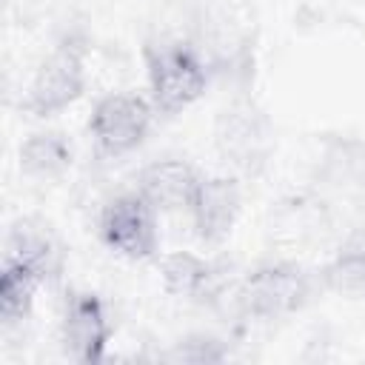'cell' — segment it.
<instances>
[{
    "instance_id": "obj_1",
    "label": "cell",
    "mask_w": 365,
    "mask_h": 365,
    "mask_svg": "<svg viewBox=\"0 0 365 365\" xmlns=\"http://www.w3.org/2000/svg\"><path fill=\"white\" fill-rule=\"evenodd\" d=\"M148 91L154 111L180 114L197 103L208 86L205 63L180 43H163L145 51Z\"/></svg>"
},
{
    "instance_id": "obj_2",
    "label": "cell",
    "mask_w": 365,
    "mask_h": 365,
    "mask_svg": "<svg viewBox=\"0 0 365 365\" xmlns=\"http://www.w3.org/2000/svg\"><path fill=\"white\" fill-rule=\"evenodd\" d=\"M311 297V279L297 265H259L237 288V305L257 319H277L302 308Z\"/></svg>"
},
{
    "instance_id": "obj_3",
    "label": "cell",
    "mask_w": 365,
    "mask_h": 365,
    "mask_svg": "<svg viewBox=\"0 0 365 365\" xmlns=\"http://www.w3.org/2000/svg\"><path fill=\"white\" fill-rule=\"evenodd\" d=\"M86 88V60L83 48L74 43L57 46L34 71L23 106L34 117H51L68 108Z\"/></svg>"
},
{
    "instance_id": "obj_4",
    "label": "cell",
    "mask_w": 365,
    "mask_h": 365,
    "mask_svg": "<svg viewBox=\"0 0 365 365\" xmlns=\"http://www.w3.org/2000/svg\"><path fill=\"white\" fill-rule=\"evenodd\" d=\"M151 111H154V106L140 94L120 91V94L103 97L94 106L91 120H88V128H91L97 148L108 157H120V154L134 151L148 134Z\"/></svg>"
},
{
    "instance_id": "obj_5",
    "label": "cell",
    "mask_w": 365,
    "mask_h": 365,
    "mask_svg": "<svg viewBox=\"0 0 365 365\" xmlns=\"http://www.w3.org/2000/svg\"><path fill=\"white\" fill-rule=\"evenodd\" d=\"M100 237L128 259H145L157 251V208L140 194L111 200L100 214Z\"/></svg>"
},
{
    "instance_id": "obj_6",
    "label": "cell",
    "mask_w": 365,
    "mask_h": 365,
    "mask_svg": "<svg viewBox=\"0 0 365 365\" xmlns=\"http://www.w3.org/2000/svg\"><path fill=\"white\" fill-rule=\"evenodd\" d=\"M108 336H111L108 314H106V305L100 302V297L88 294V291L68 294L63 319H60V339H63L66 351L77 362H97V359H103Z\"/></svg>"
},
{
    "instance_id": "obj_7",
    "label": "cell",
    "mask_w": 365,
    "mask_h": 365,
    "mask_svg": "<svg viewBox=\"0 0 365 365\" xmlns=\"http://www.w3.org/2000/svg\"><path fill=\"white\" fill-rule=\"evenodd\" d=\"M191 225L202 242H220L231 234L240 214V185L231 177H200L188 202Z\"/></svg>"
},
{
    "instance_id": "obj_8",
    "label": "cell",
    "mask_w": 365,
    "mask_h": 365,
    "mask_svg": "<svg viewBox=\"0 0 365 365\" xmlns=\"http://www.w3.org/2000/svg\"><path fill=\"white\" fill-rule=\"evenodd\" d=\"M200 174L182 160H160L143 168L137 180V191L157 208V211H177L188 208L197 191Z\"/></svg>"
},
{
    "instance_id": "obj_9",
    "label": "cell",
    "mask_w": 365,
    "mask_h": 365,
    "mask_svg": "<svg viewBox=\"0 0 365 365\" xmlns=\"http://www.w3.org/2000/svg\"><path fill=\"white\" fill-rule=\"evenodd\" d=\"M217 143L225 160H231L234 165L251 168V163H259L265 154V125L262 117L251 108H231L225 111L220 131H217Z\"/></svg>"
},
{
    "instance_id": "obj_10",
    "label": "cell",
    "mask_w": 365,
    "mask_h": 365,
    "mask_svg": "<svg viewBox=\"0 0 365 365\" xmlns=\"http://www.w3.org/2000/svg\"><path fill=\"white\" fill-rule=\"evenodd\" d=\"M43 279L46 277L37 268H31L29 262L3 257V271H0V317H3V325H14V322L29 317L34 294H37Z\"/></svg>"
},
{
    "instance_id": "obj_11",
    "label": "cell",
    "mask_w": 365,
    "mask_h": 365,
    "mask_svg": "<svg viewBox=\"0 0 365 365\" xmlns=\"http://www.w3.org/2000/svg\"><path fill=\"white\" fill-rule=\"evenodd\" d=\"M160 274H163L165 288L171 294H177V297L194 299V297H202V294L214 291V268H211V262H205L202 257L188 254V251H177V254L163 257Z\"/></svg>"
},
{
    "instance_id": "obj_12",
    "label": "cell",
    "mask_w": 365,
    "mask_h": 365,
    "mask_svg": "<svg viewBox=\"0 0 365 365\" xmlns=\"http://www.w3.org/2000/svg\"><path fill=\"white\" fill-rule=\"evenodd\" d=\"M71 148L60 134H31L20 145V168L29 177H57L68 168Z\"/></svg>"
}]
</instances>
